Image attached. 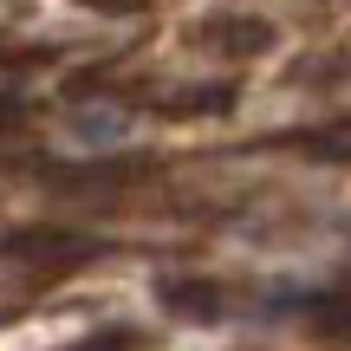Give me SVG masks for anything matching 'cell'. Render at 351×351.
Here are the masks:
<instances>
[{
	"mask_svg": "<svg viewBox=\"0 0 351 351\" xmlns=\"http://www.w3.org/2000/svg\"><path fill=\"white\" fill-rule=\"evenodd\" d=\"M163 300L176 319H221V287H208V280H169Z\"/></svg>",
	"mask_w": 351,
	"mask_h": 351,
	"instance_id": "1",
	"label": "cell"
},
{
	"mask_svg": "<svg viewBox=\"0 0 351 351\" xmlns=\"http://www.w3.org/2000/svg\"><path fill=\"white\" fill-rule=\"evenodd\" d=\"M306 326H313L319 339H345V332H351V287L306 300Z\"/></svg>",
	"mask_w": 351,
	"mask_h": 351,
	"instance_id": "2",
	"label": "cell"
},
{
	"mask_svg": "<svg viewBox=\"0 0 351 351\" xmlns=\"http://www.w3.org/2000/svg\"><path fill=\"white\" fill-rule=\"evenodd\" d=\"M85 7H98V13H143L150 0H85Z\"/></svg>",
	"mask_w": 351,
	"mask_h": 351,
	"instance_id": "3",
	"label": "cell"
},
{
	"mask_svg": "<svg viewBox=\"0 0 351 351\" xmlns=\"http://www.w3.org/2000/svg\"><path fill=\"white\" fill-rule=\"evenodd\" d=\"M20 117H26L20 104H13V98H0V130H13V124H20Z\"/></svg>",
	"mask_w": 351,
	"mask_h": 351,
	"instance_id": "4",
	"label": "cell"
}]
</instances>
